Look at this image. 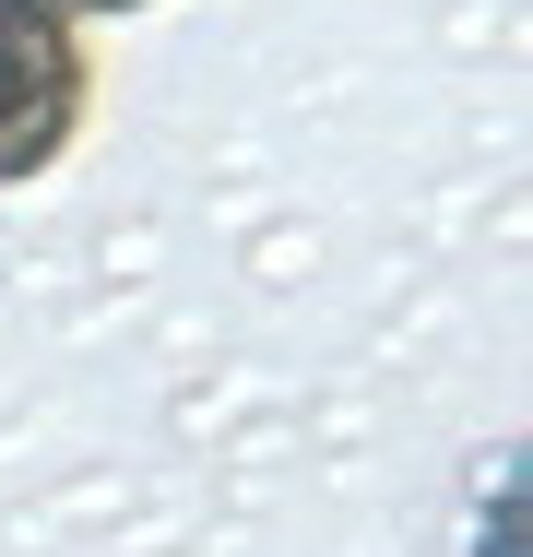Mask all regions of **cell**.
I'll use <instances>...</instances> for the list:
<instances>
[{
	"mask_svg": "<svg viewBox=\"0 0 533 557\" xmlns=\"http://www.w3.org/2000/svg\"><path fill=\"white\" fill-rule=\"evenodd\" d=\"M48 12H142V0H48Z\"/></svg>",
	"mask_w": 533,
	"mask_h": 557,
	"instance_id": "2",
	"label": "cell"
},
{
	"mask_svg": "<svg viewBox=\"0 0 533 557\" xmlns=\"http://www.w3.org/2000/svg\"><path fill=\"white\" fill-rule=\"evenodd\" d=\"M96 108V72H84V24L48 12V0H0V190L48 178L72 154V131Z\"/></svg>",
	"mask_w": 533,
	"mask_h": 557,
	"instance_id": "1",
	"label": "cell"
}]
</instances>
